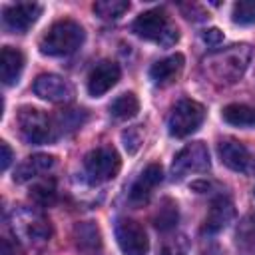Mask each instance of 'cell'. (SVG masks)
Listing matches in <instances>:
<instances>
[{"label":"cell","mask_w":255,"mask_h":255,"mask_svg":"<svg viewBox=\"0 0 255 255\" xmlns=\"http://www.w3.org/2000/svg\"><path fill=\"white\" fill-rule=\"evenodd\" d=\"M124 141H126V149L133 153L137 149V145L141 143V135H139V131L135 128H131V129L124 131Z\"/></svg>","instance_id":"cell-28"},{"label":"cell","mask_w":255,"mask_h":255,"mask_svg":"<svg viewBox=\"0 0 255 255\" xmlns=\"http://www.w3.org/2000/svg\"><path fill=\"white\" fill-rule=\"evenodd\" d=\"M54 163H56V157H54V155H48V153L30 155V157H26V159L18 165V169H16V173H14V181L22 183V181H28V179H32V177H38V175L46 173L48 169H52Z\"/></svg>","instance_id":"cell-18"},{"label":"cell","mask_w":255,"mask_h":255,"mask_svg":"<svg viewBox=\"0 0 255 255\" xmlns=\"http://www.w3.org/2000/svg\"><path fill=\"white\" fill-rule=\"evenodd\" d=\"M211 165L209 161V149L203 141H191L183 149L177 151L171 163V173L175 179H181L189 173H203Z\"/></svg>","instance_id":"cell-7"},{"label":"cell","mask_w":255,"mask_h":255,"mask_svg":"<svg viewBox=\"0 0 255 255\" xmlns=\"http://www.w3.org/2000/svg\"><path fill=\"white\" fill-rule=\"evenodd\" d=\"M120 76H122V70H120V66L116 62L102 60L100 64L94 66V70L88 76V92H90V96H94V98L104 96L106 92H110L118 84Z\"/></svg>","instance_id":"cell-12"},{"label":"cell","mask_w":255,"mask_h":255,"mask_svg":"<svg viewBox=\"0 0 255 255\" xmlns=\"http://www.w3.org/2000/svg\"><path fill=\"white\" fill-rule=\"evenodd\" d=\"M84 28L74 20L52 24L40 40V52L46 56H70L84 42Z\"/></svg>","instance_id":"cell-2"},{"label":"cell","mask_w":255,"mask_h":255,"mask_svg":"<svg viewBox=\"0 0 255 255\" xmlns=\"http://www.w3.org/2000/svg\"><path fill=\"white\" fill-rule=\"evenodd\" d=\"M0 255H12L10 245H8V239H2V253Z\"/></svg>","instance_id":"cell-32"},{"label":"cell","mask_w":255,"mask_h":255,"mask_svg":"<svg viewBox=\"0 0 255 255\" xmlns=\"http://www.w3.org/2000/svg\"><path fill=\"white\" fill-rule=\"evenodd\" d=\"M129 10L128 0H98L94 4V12L102 20H118Z\"/></svg>","instance_id":"cell-21"},{"label":"cell","mask_w":255,"mask_h":255,"mask_svg":"<svg viewBox=\"0 0 255 255\" xmlns=\"http://www.w3.org/2000/svg\"><path fill=\"white\" fill-rule=\"evenodd\" d=\"M38 203H42V205H48V203H52L54 201V197H56V191H54V185L50 183H38V185H34L32 187V193H30Z\"/></svg>","instance_id":"cell-26"},{"label":"cell","mask_w":255,"mask_h":255,"mask_svg":"<svg viewBox=\"0 0 255 255\" xmlns=\"http://www.w3.org/2000/svg\"><path fill=\"white\" fill-rule=\"evenodd\" d=\"M24 70V54L12 46H4L0 54V80L4 86H14Z\"/></svg>","instance_id":"cell-16"},{"label":"cell","mask_w":255,"mask_h":255,"mask_svg":"<svg viewBox=\"0 0 255 255\" xmlns=\"http://www.w3.org/2000/svg\"><path fill=\"white\" fill-rule=\"evenodd\" d=\"M249 58H251V48L247 44H235L227 50L213 52L211 56H207L203 60V66L215 82L233 84L247 70Z\"/></svg>","instance_id":"cell-1"},{"label":"cell","mask_w":255,"mask_h":255,"mask_svg":"<svg viewBox=\"0 0 255 255\" xmlns=\"http://www.w3.org/2000/svg\"><path fill=\"white\" fill-rule=\"evenodd\" d=\"M34 94L52 104H68L74 100V88L68 80L56 74H42L34 82Z\"/></svg>","instance_id":"cell-9"},{"label":"cell","mask_w":255,"mask_h":255,"mask_svg":"<svg viewBox=\"0 0 255 255\" xmlns=\"http://www.w3.org/2000/svg\"><path fill=\"white\" fill-rule=\"evenodd\" d=\"M183 62H185V60H183L181 54H171V56H167V58L155 62V64L149 68V78H151V82H153L155 86H167V84H171V82L179 76V72L183 70Z\"/></svg>","instance_id":"cell-17"},{"label":"cell","mask_w":255,"mask_h":255,"mask_svg":"<svg viewBox=\"0 0 255 255\" xmlns=\"http://www.w3.org/2000/svg\"><path fill=\"white\" fill-rule=\"evenodd\" d=\"M116 239L124 255H147L149 241L145 229L133 219H118Z\"/></svg>","instance_id":"cell-8"},{"label":"cell","mask_w":255,"mask_h":255,"mask_svg":"<svg viewBox=\"0 0 255 255\" xmlns=\"http://www.w3.org/2000/svg\"><path fill=\"white\" fill-rule=\"evenodd\" d=\"M42 14V6L36 2H18L10 4L2 10V18L8 30L12 32H26Z\"/></svg>","instance_id":"cell-11"},{"label":"cell","mask_w":255,"mask_h":255,"mask_svg":"<svg viewBox=\"0 0 255 255\" xmlns=\"http://www.w3.org/2000/svg\"><path fill=\"white\" fill-rule=\"evenodd\" d=\"M237 243L243 245H253L255 243V213L245 217L237 229Z\"/></svg>","instance_id":"cell-25"},{"label":"cell","mask_w":255,"mask_h":255,"mask_svg":"<svg viewBox=\"0 0 255 255\" xmlns=\"http://www.w3.org/2000/svg\"><path fill=\"white\" fill-rule=\"evenodd\" d=\"M0 149H2L0 167H2V169H8V165H10V161H12V149H10V145H8L6 141H0Z\"/></svg>","instance_id":"cell-30"},{"label":"cell","mask_w":255,"mask_h":255,"mask_svg":"<svg viewBox=\"0 0 255 255\" xmlns=\"http://www.w3.org/2000/svg\"><path fill=\"white\" fill-rule=\"evenodd\" d=\"M76 247L82 255H100L102 253V235L96 223L84 221L74 227Z\"/></svg>","instance_id":"cell-15"},{"label":"cell","mask_w":255,"mask_h":255,"mask_svg":"<svg viewBox=\"0 0 255 255\" xmlns=\"http://www.w3.org/2000/svg\"><path fill=\"white\" fill-rule=\"evenodd\" d=\"M221 118L235 128H255V108L245 104H229L223 108Z\"/></svg>","instance_id":"cell-19"},{"label":"cell","mask_w":255,"mask_h":255,"mask_svg":"<svg viewBox=\"0 0 255 255\" xmlns=\"http://www.w3.org/2000/svg\"><path fill=\"white\" fill-rule=\"evenodd\" d=\"M201 255H223V253H221V249H219L217 245H207V247L201 251Z\"/></svg>","instance_id":"cell-31"},{"label":"cell","mask_w":255,"mask_h":255,"mask_svg":"<svg viewBox=\"0 0 255 255\" xmlns=\"http://www.w3.org/2000/svg\"><path fill=\"white\" fill-rule=\"evenodd\" d=\"M58 128L64 131V128H70V129H76V128H80L84 122H86V114L80 110H70V112H62L60 116H58Z\"/></svg>","instance_id":"cell-24"},{"label":"cell","mask_w":255,"mask_h":255,"mask_svg":"<svg viewBox=\"0 0 255 255\" xmlns=\"http://www.w3.org/2000/svg\"><path fill=\"white\" fill-rule=\"evenodd\" d=\"M219 157L233 171L255 173V153H251L241 141H235V139L221 141L219 143Z\"/></svg>","instance_id":"cell-10"},{"label":"cell","mask_w":255,"mask_h":255,"mask_svg":"<svg viewBox=\"0 0 255 255\" xmlns=\"http://www.w3.org/2000/svg\"><path fill=\"white\" fill-rule=\"evenodd\" d=\"M159 255H187V245H185L183 237H177V239L163 243Z\"/></svg>","instance_id":"cell-27"},{"label":"cell","mask_w":255,"mask_h":255,"mask_svg":"<svg viewBox=\"0 0 255 255\" xmlns=\"http://www.w3.org/2000/svg\"><path fill=\"white\" fill-rule=\"evenodd\" d=\"M233 215H235V209H233L231 199L225 197V195H219L217 199H213V203L209 207L203 229L207 233H217V231H221L223 227H227L231 223Z\"/></svg>","instance_id":"cell-14"},{"label":"cell","mask_w":255,"mask_h":255,"mask_svg":"<svg viewBox=\"0 0 255 255\" xmlns=\"http://www.w3.org/2000/svg\"><path fill=\"white\" fill-rule=\"evenodd\" d=\"M122 159L118 151L110 145L96 147L84 157V175L90 183H104L118 175Z\"/></svg>","instance_id":"cell-4"},{"label":"cell","mask_w":255,"mask_h":255,"mask_svg":"<svg viewBox=\"0 0 255 255\" xmlns=\"http://www.w3.org/2000/svg\"><path fill=\"white\" fill-rule=\"evenodd\" d=\"M203 42L207 44V46H219L221 42H223V32L219 30V28H209V30H205L203 32Z\"/></svg>","instance_id":"cell-29"},{"label":"cell","mask_w":255,"mask_h":255,"mask_svg":"<svg viewBox=\"0 0 255 255\" xmlns=\"http://www.w3.org/2000/svg\"><path fill=\"white\" fill-rule=\"evenodd\" d=\"M177 223V205L171 199H163L157 215H155V227L159 231H167Z\"/></svg>","instance_id":"cell-22"},{"label":"cell","mask_w":255,"mask_h":255,"mask_svg":"<svg viewBox=\"0 0 255 255\" xmlns=\"http://www.w3.org/2000/svg\"><path fill=\"white\" fill-rule=\"evenodd\" d=\"M161 179H163L161 165H157V163L147 165L141 171V175L133 181V185L129 189V201L131 203H145L149 199V195L153 193V189L161 183Z\"/></svg>","instance_id":"cell-13"},{"label":"cell","mask_w":255,"mask_h":255,"mask_svg":"<svg viewBox=\"0 0 255 255\" xmlns=\"http://www.w3.org/2000/svg\"><path fill=\"white\" fill-rule=\"evenodd\" d=\"M131 30L135 36L143 38V40H151V42H157L161 46H171L179 40V32L175 26H171L167 14L159 8H153V10H147L143 14H139L133 24H131Z\"/></svg>","instance_id":"cell-3"},{"label":"cell","mask_w":255,"mask_h":255,"mask_svg":"<svg viewBox=\"0 0 255 255\" xmlns=\"http://www.w3.org/2000/svg\"><path fill=\"white\" fill-rule=\"evenodd\" d=\"M137 112H139V102H137L135 94H131V92L118 96V98L110 104V114H112L116 120H129V118H133Z\"/></svg>","instance_id":"cell-20"},{"label":"cell","mask_w":255,"mask_h":255,"mask_svg":"<svg viewBox=\"0 0 255 255\" xmlns=\"http://www.w3.org/2000/svg\"><path fill=\"white\" fill-rule=\"evenodd\" d=\"M18 128H20L22 137L28 143L40 145V143H48L54 137V128H52L50 118L44 112H40L38 108H30V106L20 108Z\"/></svg>","instance_id":"cell-6"},{"label":"cell","mask_w":255,"mask_h":255,"mask_svg":"<svg viewBox=\"0 0 255 255\" xmlns=\"http://www.w3.org/2000/svg\"><path fill=\"white\" fill-rule=\"evenodd\" d=\"M231 18H233L235 24H241V26L255 24V0H239V2H235Z\"/></svg>","instance_id":"cell-23"},{"label":"cell","mask_w":255,"mask_h":255,"mask_svg":"<svg viewBox=\"0 0 255 255\" xmlns=\"http://www.w3.org/2000/svg\"><path fill=\"white\" fill-rule=\"evenodd\" d=\"M205 120V108L195 100H179L169 114V133L173 137L191 135Z\"/></svg>","instance_id":"cell-5"}]
</instances>
